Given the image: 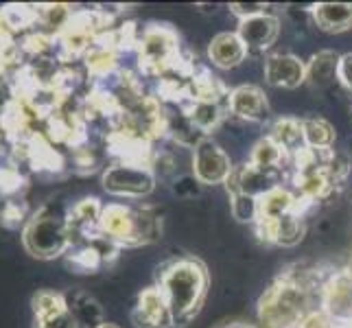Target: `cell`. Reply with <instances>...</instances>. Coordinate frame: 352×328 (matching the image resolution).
Returning <instances> with one entry per match:
<instances>
[{
	"instance_id": "obj_1",
	"label": "cell",
	"mask_w": 352,
	"mask_h": 328,
	"mask_svg": "<svg viewBox=\"0 0 352 328\" xmlns=\"http://www.w3.org/2000/svg\"><path fill=\"white\" fill-rule=\"evenodd\" d=\"M157 289L168 305L175 326H188L201 311L210 287L208 267L192 254H179L164 261L155 272Z\"/></svg>"
},
{
	"instance_id": "obj_2",
	"label": "cell",
	"mask_w": 352,
	"mask_h": 328,
	"mask_svg": "<svg viewBox=\"0 0 352 328\" xmlns=\"http://www.w3.org/2000/svg\"><path fill=\"white\" fill-rule=\"evenodd\" d=\"M22 245L33 259L51 261L66 254L72 248V232L66 215L44 206L35 212L22 232Z\"/></svg>"
},
{
	"instance_id": "obj_3",
	"label": "cell",
	"mask_w": 352,
	"mask_h": 328,
	"mask_svg": "<svg viewBox=\"0 0 352 328\" xmlns=\"http://www.w3.org/2000/svg\"><path fill=\"white\" fill-rule=\"evenodd\" d=\"M101 184L110 195L125 197V199H142L149 197L155 190L157 177L149 164L114 162L103 171Z\"/></svg>"
},
{
	"instance_id": "obj_4",
	"label": "cell",
	"mask_w": 352,
	"mask_h": 328,
	"mask_svg": "<svg viewBox=\"0 0 352 328\" xmlns=\"http://www.w3.org/2000/svg\"><path fill=\"white\" fill-rule=\"evenodd\" d=\"M234 171V162L230 153L217 142L214 136L201 138L195 149L190 151V173L206 188V186H226Z\"/></svg>"
},
{
	"instance_id": "obj_5",
	"label": "cell",
	"mask_w": 352,
	"mask_h": 328,
	"mask_svg": "<svg viewBox=\"0 0 352 328\" xmlns=\"http://www.w3.org/2000/svg\"><path fill=\"white\" fill-rule=\"evenodd\" d=\"M228 120H236L243 125H270L272 123V107L270 99L256 83H241L230 88L228 94Z\"/></svg>"
},
{
	"instance_id": "obj_6",
	"label": "cell",
	"mask_w": 352,
	"mask_h": 328,
	"mask_svg": "<svg viewBox=\"0 0 352 328\" xmlns=\"http://www.w3.org/2000/svg\"><path fill=\"white\" fill-rule=\"evenodd\" d=\"M283 33V20L276 11H267L252 18H243L236 22V35L245 44L250 57H263L270 53Z\"/></svg>"
},
{
	"instance_id": "obj_7",
	"label": "cell",
	"mask_w": 352,
	"mask_h": 328,
	"mask_svg": "<svg viewBox=\"0 0 352 328\" xmlns=\"http://www.w3.org/2000/svg\"><path fill=\"white\" fill-rule=\"evenodd\" d=\"M263 79L267 86L296 90L307 83V62L289 51H276L263 59Z\"/></svg>"
},
{
	"instance_id": "obj_8",
	"label": "cell",
	"mask_w": 352,
	"mask_h": 328,
	"mask_svg": "<svg viewBox=\"0 0 352 328\" xmlns=\"http://www.w3.org/2000/svg\"><path fill=\"white\" fill-rule=\"evenodd\" d=\"M131 322L136 328H173V315L155 285L140 291L136 307L131 309Z\"/></svg>"
},
{
	"instance_id": "obj_9",
	"label": "cell",
	"mask_w": 352,
	"mask_h": 328,
	"mask_svg": "<svg viewBox=\"0 0 352 328\" xmlns=\"http://www.w3.org/2000/svg\"><path fill=\"white\" fill-rule=\"evenodd\" d=\"M206 55H208L210 66L219 68V70H234L250 59L248 48L241 42L236 31H221V33L212 35Z\"/></svg>"
},
{
	"instance_id": "obj_10",
	"label": "cell",
	"mask_w": 352,
	"mask_h": 328,
	"mask_svg": "<svg viewBox=\"0 0 352 328\" xmlns=\"http://www.w3.org/2000/svg\"><path fill=\"white\" fill-rule=\"evenodd\" d=\"M311 24L324 33H346L352 29V3H318L309 9Z\"/></svg>"
},
{
	"instance_id": "obj_11",
	"label": "cell",
	"mask_w": 352,
	"mask_h": 328,
	"mask_svg": "<svg viewBox=\"0 0 352 328\" xmlns=\"http://www.w3.org/2000/svg\"><path fill=\"white\" fill-rule=\"evenodd\" d=\"M267 136H270L291 160L307 151L305 136H302V118H296V116L272 118L270 127H267Z\"/></svg>"
},
{
	"instance_id": "obj_12",
	"label": "cell",
	"mask_w": 352,
	"mask_h": 328,
	"mask_svg": "<svg viewBox=\"0 0 352 328\" xmlns=\"http://www.w3.org/2000/svg\"><path fill=\"white\" fill-rule=\"evenodd\" d=\"M339 55L337 51H318L307 62V86L313 90H331L337 83V68H339Z\"/></svg>"
},
{
	"instance_id": "obj_13",
	"label": "cell",
	"mask_w": 352,
	"mask_h": 328,
	"mask_svg": "<svg viewBox=\"0 0 352 328\" xmlns=\"http://www.w3.org/2000/svg\"><path fill=\"white\" fill-rule=\"evenodd\" d=\"M302 118V136H305L307 149L318 153L335 151L337 142V129L329 118L324 116H300Z\"/></svg>"
},
{
	"instance_id": "obj_14",
	"label": "cell",
	"mask_w": 352,
	"mask_h": 328,
	"mask_svg": "<svg viewBox=\"0 0 352 328\" xmlns=\"http://www.w3.org/2000/svg\"><path fill=\"white\" fill-rule=\"evenodd\" d=\"M66 296V305L68 311L72 313V318L77 320L79 328H99L105 320H103V309L90 294L86 291H70Z\"/></svg>"
},
{
	"instance_id": "obj_15",
	"label": "cell",
	"mask_w": 352,
	"mask_h": 328,
	"mask_svg": "<svg viewBox=\"0 0 352 328\" xmlns=\"http://www.w3.org/2000/svg\"><path fill=\"white\" fill-rule=\"evenodd\" d=\"M103 265V254L99 252V248L90 245V243H81V245L70 248L66 252V267L75 274H96Z\"/></svg>"
},
{
	"instance_id": "obj_16",
	"label": "cell",
	"mask_w": 352,
	"mask_h": 328,
	"mask_svg": "<svg viewBox=\"0 0 352 328\" xmlns=\"http://www.w3.org/2000/svg\"><path fill=\"white\" fill-rule=\"evenodd\" d=\"M230 197V215L236 223L256 226L258 221V197L245 195V193H228Z\"/></svg>"
},
{
	"instance_id": "obj_17",
	"label": "cell",
	"mask_w": 352,
	"mask_h": 328,
	"mask_svg": "<svg viewBox=\"0 0 352 328\" xmlns=\"http://www.w3.org/2000/svg\"><path fill=\"white\" fill-rule=\"evenodd\" d=\"M31 307H33L35 320L51 318V315L62 313V311L68 309L66 296L64 294H57V291H48V289H42V291H38V294L33 296Z\"/></svg>"
},
{
	"instance_id": "obj_18",
	"label": "cell",
	"mask_w": 352,
	"mask_h": 328,
	"mask_svg": "<svg viewBox=\"0 0 352 328\" xmlns=\"http://www.w3.org/2000/svg\"><path fill=\"white\" fill-rule=\"evenodd\" d=\"M171 184H173L171 188H173L175 195H177L179 199H184V201L197 199V197L201 195V190H204V186L199 184V182L195 179V175H192L190 171L177 175V177L171 182Z\"/></svg>"
},
{
	"instance_id": "obj_19",
	"label": "cell",
	"mask_w": 352,
	"mask_h": 328,
	"mask_svg": "<svg viewBox=\"0 0 352 328\" xmlns=\"http://www.w3.org/2000/svg\"><path fill=\"white\" fill-rule=\"evenodd\" d=\"M228 11L230 16H234L236 22L243 20V18H252V16H258V14H267V11H272V5H265V3H232L228 5Z\"/></svg>"
},
{
	"instance_id": "obj_20",
	"label": "cell",
	"mask_w": 352,
	"mask_h": 328,
	"mask_svg": "<svg viewBox=\"0 0 352 328\" xmlns=\"http://www.w3.org/2000/svg\"><path fill=\"white\" fill-rule=\"evenodd\" d=\"M337 83L350 99H352V51L344 53L339 57V68H337Z\"/></svg>"
},
{
	"instance_id": "obj_21",
	"label": "cell",
	"mask_w": 352,
	"mask_h": 328,
	"mask_svg": "<svg viewBox=\"0 0 352 328\" xmlns=\"http://www.w3.org/2000/svg\"><path fill=\"white\" fill-rule=\"evenodd\" d=\"M35 328H79V324L75 318H72V313L66 309L62 313L51 315V318L35 320Z\"/></svg>"
},
{
	"instance_id": "obj_22",
	"label": "cell",
	"mask_w": 352,
	"mask_h": 328,
	"mask_svg": "<svg viewBox=\"0 0 352 328\" xmlns=\"http://www.w3.org/2000/svg\"><path fill=\"white\" fill-rule=\"evenodd\" d=\"M298 328H339V326L335 324V320L329 313H324L322 309H315L302 320V324Z\"/></svg>"
},
{
	"instance_id": "obj_23",
	"label": "cell",
	"mask_w": 352,
	"mask_h": 328,
	"mask_svg": "<svg viewBox=\"0 0 352 328\" xmlns=\"http://www.w3.org/2000/svg\"><path fill=\"white\" fill-rule=\"evenodd\" d=\"M219 328H261V326L250 324V322H228V324H223Z\"/></svg>"
},
{
	"instance_id": "obj_24",
	"label": "cell",
	"mask_w": 352,
	"mask_h": 328,
	"mask_svg": "<svg viewBox=\"0 0 352 328\" xmlns=\"http://www.w3.org/2000/svg\"><path fill=\"white\" fill-rule=\"evenodd\" d=\"M99 328H120V326H118V324H112V322H103Z\"/></svg>"
},
{
	"instance_id": "obj_25",
	"label": "cell",
	"mask_w": 352,
	"mask_h": 328,
	"mask_svg": "<svg viewBox=\"0 0 352 328\" xmlns=\"http://www.w3.org/2000/svg\"><path fill=\"white\" fill-rule=\"evenodd\" d=\"M348 112H350V118H352V99H350V103H348Z\"/></svg>"
},
{
	"instance_id": "obj_26",
	"label": "cell",
	"mask_w": 352,
	"mask_h": 328,
	"mask_svg": "<svg viewBox=\"0 0 352 328\" xmlns=\"http://www.w3.org/2000/svg\"><path fill=\"white\" fill-rule=\"evenodd\" d=\"M350 204H352V188H350Z\"/></svg>"
}]
</instances>
